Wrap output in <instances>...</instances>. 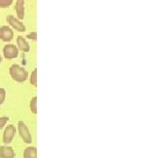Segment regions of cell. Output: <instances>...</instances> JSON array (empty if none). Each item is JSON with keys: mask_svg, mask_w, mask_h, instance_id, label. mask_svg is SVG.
<instances>
[{"mask_svg": "<svg viewBox=\"0 0 158 158\" xmlns=\"http://www.w3.org/2000/svg\"><path fill=\"white\" fill-rule=\"evenodd\" d=\"M9 71H10V76L11 77V78L18 83L25 82L28 77V72L23 67L18 65V64L11 65Z\"/></svg>", "mask_w": 158, "mask_h": 158, "instance_id": "cell-1", "label": "cell"}, {"mask_svg": "<svg viewBox=\"0 0 158 158\" xmlns=\"http://www.w3.org/2000/svg\"><path fill=\"white\" fill-rule=\"evenodd\" d=\"M18 129H19V135L21 136V138L23 139V141L25 143H27V144H30L32 143V136H31V134L29 132L28 127L23 122L22 120H20L18 124Z\"/></svg>", "mask_w": 158, "mask_h": 158, "instance_id": "cell-2", "label": "cell"}, {"mask_svg": "<svg viewBox=\"0 0 158 158\" xmlns=\"http://www.w3.org/2000/svg\"><path fill=\"white\" fill-rule=\"evenodd\" d=\"M3 53H4V57L7 60H11L14 59L19 56V49L15 45L12 44H7L3 48Z\"/></svg>", "mask_w": 158, "mask_h": 158, "instance_id": "cell-3", "label": "cell"}, {"mask_svg": "<svg viewBox=\"0 0 158 158\" xmlns=\"http://www.w3.org/2000/svg\"><path fill=\"white\" fill-rule=\"evenodd\" d=\"M6 20L9 23V25L11 26L14 29H16L19 32H25L26 31V27L21 21H19L18 19L14 18L12 15H8L6 17Z\"/></svg>", "mask_w": 158, "mask_h": 158, "instance_id": "cell-4", "label": "cell"}, {"mask_svg": "<svg viewBox=\"0 0 158 158\" xmlns=\"http://www.w3.org/2000/svg\"><path fill=\"white\" fill-rule=\"evenodd\" d=\"M16 133V128L13 125H9L6 127V130L4 132V135H3V141L6 144L11 143L13 137L15 135Z\"/></svg>", "mask_w": 158, "mask_h": 158, "instance_id": "cell-5", "label": "cell"}, {"mask_svg": "<svg viewBox=\"0 0 158 158\" xmlns=\"http://www.w3.org/2000/svg\"><path fill=\"white\" fill-rule=\"evenodd\" d=\"M13 38V31L11 30V27L4 26L0 27V40L3 41H10Z\"/></svg>", "mask_w": 158, "mask_h": 158, "instance_id": "cell-6", "label": "cell"}, {"mask_svg": "<svg viewBox=\"0 0 158 158\" xmlns=\"http://www.w3.org/2000/svg\"><path fill=\"white\" fill-rule=\"evenodd\" d=\"M15 153L12 148L8 146L0 147V158H14Z\"/></svg>", "mask_w": 158, "mask_h": 158, "instance_id": "cell-7", "label": "cell"}, {"mask_svg": "<svg viewBox=\"0 0 158 158\" xmlns=\"http://www.w3.org/2000/svg\"><path fill=\"white\" fill-rule=\"evenodd\" d=\"M24 2H25V0H17L16 6H15V9H16V13H17L18 15V19H24V16H25Z\"/></svg>", "mask_w": 158, "mask_h": 158, "instance_id": "cell-8", "label": "cell"}, {"mask_svg": "<svg viewBox=\"0 0 158 158\" xmlns=\"http://www.w3.org/2000/svg\"><path fill=\"white\" fill-rule=\"evenodd\" d=\"M17 44L19 48L23 52H28L30 50V46L28 42L24 39L22 36H19L17 38Z\"/></svg>", "mask_w": 158, "mask_h": 158, "instance_id": "cell-9", "label": "cell"}, {"mask_svg": "<svg viewBox=\"0 0 158 158\" xmlns=\"http://www.w3.org/2000/svg\"><path fill=\"white\" fill-rule=\"evenodd\" d=\"M24 158H37V149L34 147L27 148L24 151Z\"/></svg>", "mask_w": 158, "mask_h": 158, "instance_id": "cell-10", "label": "cell"}, {"mask_svg": "<svg viewBox=\"0 0 158 158\" xmlns=\"http://www.w3.org/2000/svg\"><path fill=\"white\" fill-rule=\"evenodd\" d=\"M30 110L34 114L37 113V97H34L30 101Z\"/></svg>", "mask_w": 158, "mask_h": 158, "instance_id": "cell-11", "label": "cell"}, {"mask_svg": "<svg viewBox=\"0 0 158 158\" xmlns=\"http://www.w3.org/2000/svg\"><path fill=\"white\" fill-rule=\"evenodd\" d=\"M30 83L34 86H37V69H34L30 77Z\"/></svg>", "mask_w": 158, "mask_h": 158, "instance_id": "cell-12", "label": "cell"}, {"mask_svg": "<svg viewBox=\"0 0 158 158\" xmlns=\"http://www.w3.org/2000/svg\"><path fill=\"white\" fill-rule=\"evenodd\" d=\"M13 0H0V7L1 8H6L9 7L12 4Z\"/></svg>", "mask_w": 158, "mask_h": 158, "instance_id": "cell-13", "label": "cell"}, {"mask_svg": "<svg viewBox=\"0 0 158 158\" xmlns=\"http://www.w3.org/2000/svg\"><path fill=\"white\" fill-rule=\"evenodd\" d=\"M6 90L4 88H0V106L5 102L6 99Z\"/></svg>", "mask_w": 158, "mask_h": 158, "instance_id": "cell-14", "label": "cell"}, {"mask_svg": "<svg viewBox=\"0 0 158 158\" xmlns=\"http://www.w3.org/2000/svg\"><path fill=\"white\" fill-rule=\"evenodd\" d=\"M8 120H9V118H8V117H6V116L0 117V130L2 129V128L6 126Z\"/></svg>", "mask_w": 158, "mask_h": 158, "instance_id": "cell-15", "label": "cell"}, {"mask_svg": "<svg viewBox=\"0 0 158 158\" xmlns=\"http://www.w3.org/2000/svg\"><path fill=\"white\" fill-rule=\"evenodd\" d=\"M27 39L29 40H37V34H36V32H32V33H30V34H27Z\"/></svg>", "mask_w": 158, "mask_h": 158, "instance_id": "cell-16", "label": "cell"}, {"mask_svg": "<svg viewBox=\"0 0 158 158\" xmlns=\"http://www.w3.org/2000/svg\"><path fill=\"white\" fill-rule=\"evenodd\" d=\"M2 62V57H1V54H0V63Z\"/></svg>", "mask_w": 158, "mask_h": 158, "instance_id": "cell-17", "label": "cell"}]
</instances>
